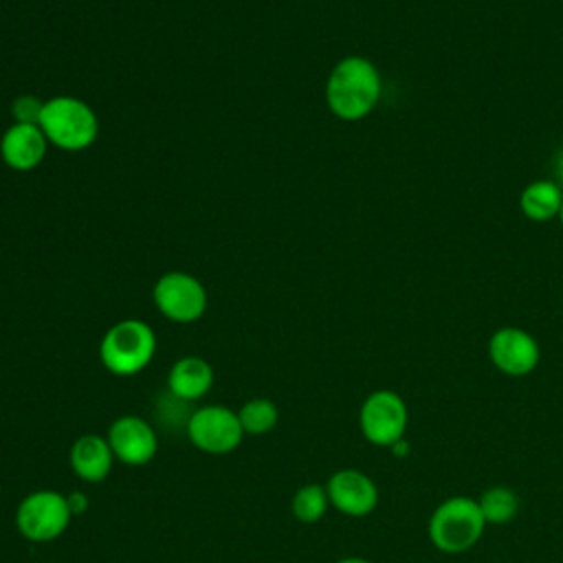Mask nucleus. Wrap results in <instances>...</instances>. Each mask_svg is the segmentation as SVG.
Here are the masks:
<instances>
[{"instance_id":"nucleus-1","label":"nucleus","mask_w":563,"mask_h":563,"mask_svg":"<svg viewBox=\"0 0 563 563\" xmlns=\"http://www.w3.org/2000/svg\"><path fill=\"white\" fill-rule=\"evenodd\" d=\"M383 79L376 64L363 55L339 59L325 79V103L330 112L347 123L365 119L378 103Z\"/></svg>"},{"instance_id":"nucleus-2","label":"nucleus","mask_w":563,"mask_h":563,"mask_svg":"<svg viewBox=\"0 0 563 563\" xmlns=\"http://www.w3.org/2000/svg\"><path fill=\"white\" fill-rule=\"evenodd\" d=\"M486 519L477 499L453 495L440 501L429 517V539L444 554L468 552L484 534Z\"/></svg>"},{"instance_id":"nucleus-3","label":"nucleus","mask_w":563,"mask_h":563,"mask_svg":"<svg viewBox=\"0 0 563 563\" xmlns=\"http://www.w3.org/2000/svg\"><path fill=\"white\" fill-rule=\"evenodd\" d=\"M37 125L48 143L66 152L86 150L99 134V121L92 108L86 101L68 95L44 101Z\"/></svg>"},{"instance_id":"nucleus-4","label":"nucleus","mask_w":563,"mask_h":563,"mask_svg":"<svg viewBox=\"0 0 563 563\" xmlns=\"http://www.w3.org/2000/svg\"><path fill=\"white\" fill-rule=\"evenodd\" d=\"M156 352V334L141 319H123L108 328L99 343L103 367L117 376L139 374L150 365Z\"/></svg>"},{"instance_id":"nucleus-5","label":"nucleus","mask_w":563,"mask_h":563,"mask_svg":"<svg viewBox=\"0 0 563 563\" xmlns=\"http://www.w3.org/2000/svg\"><path fill=\"white\" fill-rule=\"evenodd\" d=\"M70 508L66 495L44 488L29 493L18 510H15V526L18 532L35 543L57 539L70 523Z\"/></svg>"},{"instance_id":"nucleus-6","label":"nucleus","mask_w":563,"mask_h":563,"mask_svg":"<svg viewBox=\"0 0 563 563\" xmlns=\"http://www.w3.org/2000/svg\"><path fill=\"white\" fill-rule=\"evenodd\" d=\"M409 422V409L400 394L391 389L372 391L358 411L361 433L369 444L389 449L405 438Z\"/></svg>"},{"instance_id":"nucleus-7","label":"nucleus","mask_w":563,"mask_h":563,"mask_svg":"<svg viewBox=\"0 0 563 563\" xmlns=\"http://www.w3.org/2000/svg\"><path fill=\"white\" fill-rule=\"evenodd\" d=\"M185 431L196 449L211 455L231 453L244 438L238 411L222 405H205L191 411Z\"/></svg>"},{"instance_id":"nucleus-8","label":"nucleus","mask_w":563,"mask_h":563,"mask_svg":"<svg viewBox=\"0 0 563 563\" xmlns=\"http://www.w3.org/2000/svg\"><path fill=\"white\" fill-rule=\"evenodd\" d=\"M154 303L163 317L176 323H191L207 310V290L189 273L172 271L154 284Z\"/></svg>"},{"instance_id":"nucleus-9","label":"nucleus","mask_w":563,"mask_h":563,"mask_svg":"<svg viewBox=\"0 0 563 563\" xmlns=\"http://www.w3.org/2000/svg\"><path fill=\"white\" fill-rule=\"evenodd\" d=\"M488 358L506 376L519 378L537 369L541 347L537 339L517 325H501L488 339Z\"/></svg>"},{"instance_id":"nucleus-10","label":"nucleus","mask_w":563,"mask_h":563,"mask_svg":"<svg viewBox=\"0 0 563 563\" xmlns=\"http://www.w3.org/2000/svg\"><path fill=\"white\" fill-rule=\"evenodd\" d=\"M108 442L114 460L128 466L147 464L158 451V438L154 427L141 416H121L108 429Z\"/></svg>"},{"instance_id":"nucleus-11","label":"nucleus","mask_w":563,"mask_h":563,"mask_svg":"<svg viewBox=\"0 0 563 563\" xmlns=\"http://www.w3.org/2000/svg\"><path fill=\"white\" fill-rule=\"evenodd\" d=\"M328 499L347 517H367L378 504V488L369 475L358 468H341L330 475Z\"/></svg>"},{"instance_id":"nucleus-12","label":"nucleus","mask_w":563,"mask_h":563,"mask_svg":"<svg viewBox=\"0 0 563 563\" xmlns=\"http://www.w3.org/2000/svg\"><path fill=\"white\" fill-rule=\"evenodd\" d=\"M48 150V141L35 123H13L0 139V156L15 172L35 169Z\"/></svg>"},{"instance_id":"nucleus-13","label":"nucleus","mask_w":563,"mask_h":563,"mask_svg":"<svg viewBox=\"0 0 563 563\" xmlns=\"http://www.w3.org/2000/svg\"><path fill=\"white\" fill-rule=\"evenodd\" d=\"M68 460H70L73 473L79 479L88 484H97L110 475L114 453L110 449L108 438L97 433H86L73 442Z\"/></svg>"},{"instance_id":"nucleus-14","label":"nucleus","mask_w":563,"mask_h":563,"mask_svg":"<svg viewBox=\"0 0 563 563\" xmlns=\"http://www.w3.org/2000/svg\"><path fill=\"white\" fill-rule=\"evenodd\" d=\"M213 385V369L200 356L178 358L167 374V389L174 398L191 402L202 398Z\"/></svg>"},{"instance_id":"nucleus-15","label":"nucleus","mask_w":563,"mask_h":563,"mask_svg":"<svg viewBox=\"0 0 563 563\" xmlns=\"http://www.w3.org/2000/svg\"><path fill=\"white\" fill-rule=\"evenodd\" d=\"M563 205V189L552 178L528 183L519 194V209L532 222H550L559 218Z\"/></svg>"},{"instance_id":"nucleus-16","label":"nucleus","mask_w":563,"mask_h":563,"mask_svg":"<svg viewBox=\"0 0 563 563\" xmlns=\"http://www.w3.org/2000/svg\"><path fill=\"white\" fill-rule=\"evenodd\" d=\"M477 504L486 523H508L519 512V497L508 486H490L479 497Z\"/></svg>"},{"instance_id":"nucleus-17","label":"nucleus","mask_w":563,"mask_h":563,"mask_svg":"<svg viewBox=\"0 0 563 563\" xmlns=\"http://www.w3.org/2000/svg\"><path fill=\"white\" fill-rule=\"evenodd\" d=\"M238 418H240L244 433L262 435V433H268L277 424L279 411H277V405L268 398H251L240 407Z\"/></svg>"},{"instance_id":"nucleus-18","label":"nucleus","mask_w":563,"mask_h":563,"mask_svg":"<svg viewBox=\"0 0 563 563\" xmlns=\"http://www.w3.org/2000/svg\"><path fill=\"white\" fill-rule=\"evenodd\" d=\"M328 506H330L328 490L321 484H303L301 488H297L290 501V510L301 523L319 521L325 515Z\"/></svg>"},{"instance_id":"nucleus-19","label":"nucleus","mask_w":563,"mask_h":563,"mask_svg":"<svg viewBox=\"0 0 563 563\" xmlns=\"http://www.w3.org/2000/svg\"><path fill=\"white\" fill-rule=\"evenodd\" d=\"M44 101H40L33 95H22L13 101V117L15 123H40V114H42Z\"/></svg>"},{"instance_id":"nucleus-20","label":"nucleus","mask_w":563,"mask_h":563,"mask_svg":"<svg viewBox=\"0 0 563 563\" xmlns=\"http://www.w3.org/2000/svg\"><path fill=\"white\" fill-rule=\"evenodd\" d=\"M66 499H68V508H70L73 515H84L88 510V506H90V499L84 493H79V490L68 493Z\"/></svg>"},{"instance_id":"nucleus-21","label":"nucleus","mask_w":563,"mask_h":563,"mask_svg":"<svg viewBox=\"0 0 563 563\" xmlns=\"http://www.w3.org/2000/svg\"><path fill=\"white\" fill-rule=\"evenodd\" d=\"M552 180L563 189V147H559L552 158Z\"/></svg>"},{"instance_id":"nucleus-22","label":"nucleus","mask_w":563,"mask_h":563,"mask_svg":"<svg viewBox=\"0 0 563 563\" xmlns=\"http://www.w3.org/2000/svg\"><path fill=\"white\" fill-rule=\"evenodd\" d=\"M389 449H391V453H394L396 457H405V455L409 453V442L402 438V440H398L396 444H391Z\"/></svg>"},{"instance_id":"nucleus-23","label":"nucleus","mask_w":563,"mask_h":563,"mask_svg":"<svg viewBox=\"0 0 563 563\" xmlns=\"http://www.w3.org/2000/svg\"><path fill=\"white\" fill-rule=\"evenodd\" d=\"M336 563H372V561L365 559V556H343Z\"/></svg>"},{"instance_id":"nucleus-24","label":"nucleus","mask_w":563,"mask_h":563,"mask_svg":"<svg viewBox=\"0 0 563 563\" xmlns=\"http://www.w3.org/2000/svg\"><path fill=\"white\" fill-rule=\"evenodd\" d=\"M559 222H561V227H563V205H561V211H559V218H556Z\"/></svg>"}]
</instances>
